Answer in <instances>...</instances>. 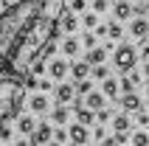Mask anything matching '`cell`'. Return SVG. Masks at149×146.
<instances>
[{
  "label": "cell",
  "mask_w": 149,
  "mask_h": 146,
  "mask_svg": "<svg viewBox=\"0 0 149 146\" xmlns=\"http://www.w3.org/2000/svg\"><path fill=\"white\" fill-rule=\"evenodd\" d=\"M68 11L65 0H42V6L37 8V14L31 17V23L25 25V31L20 34L11 56H8V73L6 76H28V67H31L34 59H40L42 48L48 45L51 40H56L59 23H62V14Z\"/></svg>",
  "instance_id": "6da1fadb"
},
{
  "label": "cell",
  "mask_w": 149,
  "mask_h": 146,
  "mask_svg": "<svg viewBox=\"0 0 149 146\" xmlns=\"http://www.w3.org/2000/svg\"><path fill=\"white\" fill-rule=\"evenodd\" d=\"M25 84L20 76H3L0 79V124H8L20 118V110L25 104Z\"/></svg>",
  "instance_id": "7a4b0ae2"
},
{
  "label": "cell",
  "mask_w": 149,
  "mask_h": 146,
  "mask_svg": "<svg viewBox=\"0 0 149 146\" xmlns=\"http://www.w3.org/2000/svg\"><path fill=\"white\" fill-rule=\"evenodd\" d=\"M135 62H138V51H135L132 45H127V42H118L116 54H113V65H116V70L130 73V70H135Z\"/></svg>",
  "instance_id": "3957f363"
},
{
  "label": "cell",
  "mask_w": 149,
  "mask_h": 146,
  "mask_svg": "<svg viewBox=\"0 0 149 146\" xmlns=\"http://www.w3.org/2000/svg\"><path fill=\"white\" fill-rule=\"evenodd\" d=\"M31 140L37 146L51 143V140H54V127H51L48 121H40V124H37V129H34V135H31Z\"/></svg>",
  "instance_id": "277c9868"
},
{
  "label": "cell",
  "mask_w": 149,
  "mask_h": 146,
  "mask_svg": "<svg viewBox=\"0 0 149 146\" xmlns=\"http://www.w3.org/2000/svg\"><path fill=\"white\" fill-rule=\"evenodd\" d=\"M113 14H116L118 23H121V20H132L135 17V3L132 0H116V3H113Z\"/></svg>",
  "instance_id": "5b68a950"
},
{
  "label": "cell",
  "mask_w": 149,
  "mask_h": 146,
  "mask_svg": "<svg viewBox=\"0 0 149 146\" xmlns=\"http://www.w3.org/2000/svg\"><path fill=\"white\" fill-rule=\"evenodd\" d=\"M54 96H56V104H68L76 98V84H68V81H59L54 87Z\"/></svg>",
  "instance_id": "8992f818"
},
{
  "label": "cell",
  "mask_w": 149,
  "mask_h": 146,
  "mask_svg": "<svg viewBox=\"0 0 149 146\" xmlns=\"http://www.w3.org/2000/svg\"><path fill=\"white\" fill-rule=\"evenodd\" d=\"M68 73H70V62H68V59H54V62H48V76L51 79L62 81Z\"/></svg>",
  "instance_id": "52a82bcc"
},
{
  "label": "cell",
  "mask_w": 149,
  "mask_h": 146,
  "mask_svg": "<svg viewBox=\"0 0 149 146\" xmlns=\"http://www.w3.org/2000/svg\"><path fill=\"white\" fill-rule=\"evenodd\" d=\"M146 34H149V20H146V17H135L132 23H130V37L138 40V42H143Z\"/></svg>",
  "instance_id": "ba28073f"
},
{
  "label": "cell",
  "mask_w": 149,
  "mask_h": 146,
  "mask_svg": "<svg viewBox=\"0 0 149 146\" xmlns=\"http://www.w3.org/2000/svg\"><path fill=\"white\" fill-rule=\"evenodd\" d=\"M118 104H121L124 113H138V110H143V101H141L138 93H124V96L118 98Z\"/></svg>",
  "instance_id": "9c48e42d"
},
{
  "label": "cell",
  "mask_w": 149,
  "mask_h": 146,
  "mask_svg": "<svg viewBox=\"0 0 149 146\" xmlns=\"http://www.w3.org/2000/svg\"><path fill=\"white\" fill-rule=\"evenodd\" d=\"M68 135H70V143H87V140H90V129H87V127H84V124H70V127H68Z\"/></svg>",
  "instance_id": "30bf717a"
},
{
  "label": "cell",
  "mask_w": 149,
  "mask_h": 146,
  "mask_svg": "<svg viewBox=\"0 0 149 146\" xmlns=\"http://www.w3.org/2000/svg\"><path fill=\"white\" fill-rule=\"evenodd\" d=\"M90 73H93V65L87 62V59H76V62H70V76H73V81L79 79H90Z\"/></svg>",
  "instance_id": "8fae6325"
},
{
  "label": "cell",
  "mask_w": 149,
  "mask_h": 146,
  "mask_svg": "<svg viewBox=\"0 0 149 146\" xmlns=\"http://www.w3.org/2000/svg\"><path fill=\"white\" fill-rule=\"evenodd\" d=\"M113 129H116V135H130V129H132V121H130V115H127L124 110L113 115Z\"/></svg>",
  "instance_id": "7c38bea8"
},
{
  "label": "cell",
  "mask_w": 149,
  "mask_h": 146,
  "mask_svg": "<svg viewBox=\"0 0 149 146\" xmlns=\"http://www.w3.org/2000/svg\"><path fill=\"white\" fill-rule=\"evenodd\" d=\"M28 107H31V113L45 115V113L51 110V101H48V96H45V93H37V96L28 98Z\"/></svg>",
  "instance_id": "4fadbf2b"
},
{
  "label": "cell",
  "mask_w": 149,
  "mask_h": 146,
  "mask_svg": "<svg viewBox=\"0 0 149 146\" xmlns=\"http://www.w3.org/2000/svg\"><path fill=\"white\" fill-rule=\"evenodd\" d=\"M104 104H107V96H104V93H99V90H93V93H87V96H84V107H87V110H93V113L104 110Z\"/></svg>",
  "instance_id": "5bb4252c"
},
{
  "label": "cell",
  "mask_w": 149,
  "mask_h": 146,
  "mask_svg": "<svg viewBox=\"0 0 149 146\" xmlns=\"http://www.w3.org/2000/svg\"><path fill=\"white\" fill-rule=\"evenodd\" d=\"M76 28H79V17H76V11H70V8H68L65 14H62L59 31H65V34H76Z\"/></svg>",
  "instance_id": "9a60e30c"
},
{
  "label": "cell",
  "mask_w": 149,
  "mask_h": 146,
  "mask_svg": "<svg viewBox=\"0 0 149 146\" xmlns=\"http://www.w3.org/2000/svg\"><path fill=\"white\" fill-rule=\"evenodd\" d=\"M101 93H104L107 98H118V93H121V79L107 76V79L101 81Z\"/></svg>",
  "instance_id": "2e32d148"
},
{
  "label": "cell",
  "mask_w": 149,
  "mask_h": 146,
  "mask_svg": "<svg viewBox=\"0 0 149 146\" xmlns=\"http://www.w3.org/2000/svg\"><path fill=\"white\" fill-rule=\"evenodd\" d=\"M34 129H37V121H34V115H20V118H17V132H20V135L31 138Z\"/></svg>",
  "instance_id": "e0dca14e"
},
{
  "label": "cell",
  "mask_w": 149,
  "mask_h": 146,
  "mask_svg": "<svg viewBox=\"0 0 149 146\" xmlns=\"http://www.w3.org/2000/svg\"><path fill=\"white\" fill-rule=\"evenodd\" d=\"M68 118H70V113H68V107H65V104H56L54 110H51V121L56 124V127H65Z\"/></svg>",
  "instance_id": "ac0fdd59"
},
{
  "label": "cell",
  "mask_w": 149,
  "mask_h": 146,
  "mask_svg": "<svg viewBox=\"0 0 149 146\" xmlns=\"http://www.w3.org/2000/svg\"><path fill=\"white\" fill-rule=\"evenodd\" d=\"M104 56H107V48H104V45H101V48L96 45L93 51H87V56H84V59H87V62L96 67V65H104Z\"/></svg>",
  "instance_id": "d6986e66"
},
{
  "label": "cell",
  "mask_w": 149,
  "mask_h": 146,
  "mask_svg": "<svg viewBox=\"0 0 149 146\" xmlns=\"http://www.w3.org/2000/svg\"><path fill=\"white\" fill-rule=\"evenodd\" d=\"M107 40H113V42H121V40H124V25L118 23V20L107 23Z\"/></svg>",
  "instance_id": "ffe728a7"
},
{
  "label": "cell",
  "mask_w": 149,
  "mask_h": 146,
  "mask_svg": "<svg viewBox=\"0 0 149 146\" xmlns=\"http://www.w3.org/2000/svg\"><path fill=\"white\" fill-rule=\"evenodd\" d=\"M76 121L84 124V127H90V124L96 121V113H93V110H87V107H79V110H76Z\"/></svg>",
  "instance_id": "44dd1931"
},
{
  "label": "cell",
  "mask_w": 149,
  "mask_h": 146,
  "mask_svg": "<svg viewBox=\"0 0 149 146\" xmlns=\"http://www.w3.org/2000/svg\"><path fill=\"white\" fill-rule=\"evenodd\" d=\"M79 45H82V42L76 40V37H68V40L62 42V54H65V56H76V54H79Z\"/></svg>",
  "instance_id": "7402d4cb"
},
{
  "label": "cell",
  "mask_w": 149,
  "mask_h": 146,
  "mask_svg": "<svg viewBox=\"0 0 149 146\" xmlns=\"http://www.w3.org/2000/svg\"><path fill=\"white\" fill-rule=\"evenodd\" d=\"M82 25L87 28V31H93V28L99 25V14H96V11H84L82 14Z\"/></svg>",
  "instance_id": "603a6c76"
},
{
  "label": "cell",
  "mask_w": 149,
  "mask_h": 146,
  "mask_svg": "<svg viewBox=\"0 0 149 146\" xmlns=\"http://www.w3.org/2000/svg\"><path fill=\"white\" fill-rule=\"evenodd\" d=\"M82 45H84L87 51H93L96 45H99V34H96V31H87V34L82 37Z\"/></svg>",
  "instance_id": "cb8c5ba5"
},
{
  "label": "cell",
  "mask_w": 149,
  "mask_h": 146,
  "mask_svg": "<svg viewBox=\"0 0 149 146\" xmlns=\"http://www.w3.org/2000/svg\"><path fill=\"white\" fill-rule=\"evenodd\" d=\"M76 93H79V96L93 93V81H90V79H79V81H76Z\"/></svg>",
  "instance_id": "d4e9b609"
},
{
  "label": "cell",
  "mask_w": 149,
  "mask_h": 146,
  "mask_svg": "<svg viewBox=\"0 0 149 146\" xmlns=\"http://www.w3.org/2000/svg\"><path fill=\"white\" fill-rule=\"evenodd\" d=\"M132 146H149V132L146 129L135 132V135H132Z\"/></svg>",
  "instance_id": "484cf974"
},
{
  "label": "cell",
  "mask_w": 149,
  "mask_h": 146,
  "mask_svg": "<svg viewBox=\"0 0 149 146\" xmlns=\"http://www.w3.org/2000/svg\"><path fill=\"white\" fill-rule=\"evenodd\" d=\"M65 3H68V8H70V11H76V14L87 8V0H65Z\"/></svg>",
  "instance_id": "4316f807"
},
{
  "label": "cell",
  "mask_w": 149,
  "mask_h": 146,
  "mask_svg": "<svg viewBox=\"0 0 149 146\" xmlns=\"http://www.w3.org/2000/svg\"><path fill=\"white\" fill-rule=\"evenodd\" d=\"M135 87H138V84L132 81V76H124V79H121V93H135Z\"/></svg>",
  "instance_id": "83f0119b"
},
{
  "label": "cell",
  "mask_w": 149,
  "mask_h": 146,
  "mask_svg": "<svg viewBox=\"0 0 149 146\" xmlns=\"http://www.w3.org/2000/svg\"><path fill=\"white\" fill-rule=\"evenodd\" d=\"M113 115H116V113L104 107V110H99V113H96V121H99V124H107V121H113Z\"/></svg>",
  "instance_id": "f1b7e54d"
},
{
  "label": "cell",
  "mask_w": 149,
  "mask_h": 146,
  "mask_svg": "<svg viewBox=\"0 0 149 146\" xmlns=\"http://www.w3.org/2000/svg\"><path fill=\"white\" fill-rule=\"evenodd\" d=\"M90 76H93V79H101V81H104V79L110 76V70H107L104 65H96V67H93V73H90Z\"/></svg>",
  "instance_id": "f546056e"
},
{
  "label": "cell",
  "mask_w": 149,
  "mask_h": 146,
  "mask_svg": "<svg viewBox=\"0 0 149 146\" xmlns=\"http://www.w3.org/2000/svg\"><path fill=\"white\" fill-rule=\"evenodd\" d=\"M54 140H59V143H68V140H70V135H68L65 127H56V132H54Z\"/></svg>",
  "instance_id": "4dcf8cb0"
},
{
  "label": "cell",
  "mask_w": 149,
  "mask_h": 146,
  "mask_svg": "<svg viewBox=\"0 0 149 146\" xmlns=\"http://www.w3.org/2000/svg\"><path fill=\"white\" fill-rule=\"evenodd\" d=\"M90 6H93V11H96V14H104V11L110 8V3H107V0H93Z\"/></svg>",
  "instance_id": "1f68e13d"
},
{
  "label": "cell",
  "mask_w": 149,
  "mask_h": 146,
  "mask_svg": "<svg viewBox=\"0 0 149 146\" xmlns=\"http://www.w3.org/2000/svg\"><path fill=\"white\" fill-rule=\"evenodd\" d=\"M135 124H141V127H149V113L138 110V113H135Z\"/></svg>",
  "instance_id": "d6a6232c"
},
{
  "label": "cell",
  "mask_w": 149,
  "mask_h": 146,
  "mask_svg": "<svg viewBox=\"0 0 149 146\" xmlns=\"http://www.w3.org/2000/svg\"><path fill=\"white\" fill-rule=\"evenodd\" d=\"M0 140H11V127L8 124H0Z\"/></svg>",
  "instance_id": "836d02e7"
},
{
  "label": "cell",
  "mask_w": 149,
  "mask_h": 146,
  "mask_svg": "<svg viewBox=\"0 0 149 146\" xmlns=\"http://www.w3.org/2000/svg\"><path fill=\"white\" fill-rule=\"evenodd\" d=\"M40 90H42V93L54 90V81H51V76H48V79H40Z\"/></svg>",
  "instance_id": "e575fe53"
},
{
  "label": "cell",
  "mask_w": 149,
  "mask_h": 146,
  "mask_svg": "<svg viewBox=\"0 0 149 146\" xmlns=\"http://www.w3.org/2000/svg\"><path fill=\"white\" fill-rule=\"evenodd\" d=\"M138 54H141V59H143V62H149V42H146V40L141 42V51H138Z\"/></svg>",
  "instance_id": "d590c367"
},
{
  "label": "cell",
  "mask_w": 149,
  "mask_h": 146,
  "mask_svg": "<svg viewBox=\"0 0 149 146\" xmlns=\"http://www.w3.org/2000/svg\"><path fill=\"white\" fill-rule=\"evenodd\" d=\"M101 146H121V140H118V135H113V138H104V140H101Z\"/></svg>",
  "instance_id": "8d00e7d4"
},
{
  "label": "cell",
  "mask_w": 149,
  "mask_h": 146,
  "mask_svg": "<svg viewBox=\"0 0 149 146\" xmlns=\"http://www.w3.org/2000/svg\"><path fill=\"white\" fill-rule=\"evenodd\" d=\"M135 17H146V3H135Z\"/></svg>",
  "instance_id": "74e56055"
},
{
  "label": "cell",
  "mask_w": 149,
  "mask_h": 146,
  "mask_svg": "<svg viewBox=\"0 0 149 146\" xmlns=\"http://www.w3.org/2000/svg\"><path fill=\"white\" fill-rule=\"evenodd\" d=\"M93 138H96V140H104V138H107V135H104V127H96V129H93Z\"/></svg>",
  "instance_id": "f35d334b"
},
{
  "label": "cell",
  "mask_w": 149,
  "mask_h": 146,
  "mask_svg": "<svg viewBox=\"0 0 149 146\" xmlns=\"http://www.w3.org/2000/svg\"><path fill=\"white\" fill-rule=\"evenodd\" d=\"M14 146H37V143H34V140L31 138H20V140H17V143Z\"/></svg>",
  "instance_id": "ab89813d"
},
{
  "label": "cell",
  "mask_w": 149,
  "mask_h": 146,
  "mask_svg": "<svg viewBox=\"0 0 149 146\" xmlns=\"http://www.w3.org/2000/svg\"><path fill=\"white\" fill-rule=\"evenodd\" d=\"M143 76L149 79V62H143Z\"/></svg>",
  "instance_id": "60d3db41"
},
{
  "label": "cell",
  "mask_w": 149,
  "mask_h": 146,
  "mask_svg": "<svg viewBox=\"0 0 149 146\" xmlns=\"http://www.w3.org/2000/svg\"><path fill=\"white\" fill-rule=\"evenodd\" d=\"M45 146H65V143H59V140H51V143H45Z\"/></svg>",
  "instance_id": "b9f144b4"
},
{
  "label": "cell",
  "mask_w": 149,
  "mask_h": 146,
  "mask_svg": "<svg viewBox=\"0 0 149 146\" xmlns=\"http://www.w3.org/2000/svg\"><path fill=\"white\" fill-rule=\"evenodd\" d=\"M76 146H90V143H76Z\"/></svg>",
  "instance_id": "7bdbcfd3"
},
{
  "label": "cell",
  "mask_w": 149,
  "mask_h": 146,
  "mask_svg": "<svg viewBox=\"0 0 149 146\" xmlns=\"http://www.w3.org/2000/svg\"><path fill=\"white\" fill-rule=\"evenodd\" d=\"M0 11H3V0H0Z\"/></svg>",
  "instance_id": "ee69618b"
},
{
  "label": "cell",
  "mask_w": 149,
  "mask_h": 146,
  "mask_svg": "<svg viewBox=\"0 0 149 146\" xmlns=\"http://www.w3.org/2000/svg\"><path fill=\"white\" fill-rule=\"evenodd\" d=\"M132 3H143V0H132Z\"/></svg>",
  "instance_id": "f6af8a7d"
},
{
  "label": "cell",
  "mask_w": 149,
  "mask_h": 146,
  "mask_svg": "<svg viewBox=\"0 0 149 146\" xmlns=\"http://www.w3.org/2000/svg\"><path fill=\"white\" fill-rule=\"evenodd\" d=\"M146 3H149V0H146Z\"/></svg>",
  "instance_id": "bcb514c9"
}]
</instances>
